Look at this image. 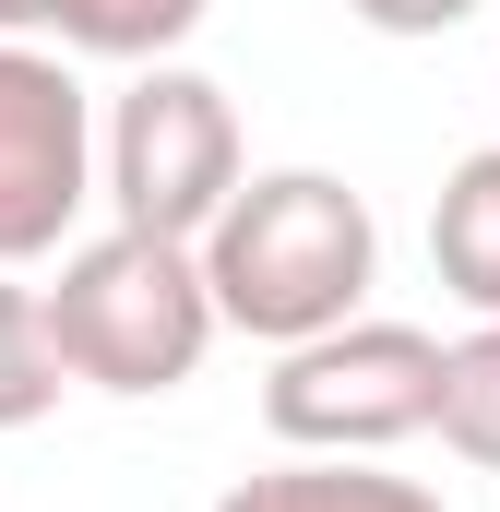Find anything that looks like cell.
Instances as JSON below:
<instances>
[{"label": "cell", "mask_w": 500, "mask_h": 512, "mask_svg": "<svg viewBox=\"0 0 500 512\" xmlns=\"http://www.w3.org/2000/svg\"><path fill=\"white\" fill-rule=\"evenodd\" d=\"M215 0H48V24H60V48H84V60H167L191 24H203Z\"/></svg>", "instance_id": "ba28073f"}, {"label": "cell", "mask_w": 500, "mask_h": 512, "mask_svg": "<svg viewBox=\"0 0 500 512\" xmlns=\"http://www.w3.org/2000/svg\"><path fill=\"white\" fill-rule=\"evenodd\" d=\"M370 274H381V227L334 167H262L203 227V286H215L227 334H250V346H310V334L358 322Z\"/></svg>", "instance_id": "6da1fadb"}, {"label": "cell", "mask_w": 500, "mask_h": 512, "mask_svg": "<svg viewBox=\"0 0 500 512\" xmlns=\"http://www.w3.org/2000/svg\"><path fill=\"white\" fill-rule=\"evenodd\" d=\"M60 346H48V298L36 286H12L0 274V429H36L48 405H60Z\"/></svg>", "instance_id": "9c48e42d"}, {"label": "cell", "mask_w": 500, "mask_h": 512, "mask_svg": "<svg viewBox=\"0 0 500 512\" xmlns=\"http://www.w3.org/2000/svg\"><path fill=\"white\" fill-rule=\"evenodd\" d=\"M441 441H453L465 465L500 477V322L453 334V370H441Z\"/></svg>", "instance_id": "30bf717a"}, {"label": "cell", "mask_w": 500, "mask_h": 512, "mask_svg": "<svg viewBox=\"0 0 500 512\" xmlns=\"http://www.w3.org/2000/svg\"><path fill=\"white\" fill-rule=\"evenodd\" d=\"M429 262H441V286L500 322V143H477L453 179H441V203H429Z\"/></svg>", "instance_id": "52a82bcc"}, {"label": "cell", "mask_w": 500, "mask_h": 512, "mask_svg": "<svg viewBox=\"0 0 500 512\" xmlns=\"http://www.w3.org/2000/svg\"><path fill=\"white\" fill-rule=\"evenodd\" d=\"M441 370L453 346L429 322H334L310 346H274V382H262V429L286 453H393L417 429H441Z\"/></svg>", "instance_id": "3957f363"}, {"label": "cell", "mask_w": 500, "mask_h": 512, "mask_svg": "<svg viewBox=\"0 0 500 512\" xmlns=\"http://www.w3.org/2000/svg\"><path fill=\"white\" fill-rule=\"evenodd\" d=\"M239 179L250 167H239L227 84L191 72V60H143L131 96L108 108V203H120V227H155V239L203 251V227L239 203Z\"/></svg>", "instance_id": "277c9868"}, {"label": "cell", "mask_w": 500, "mask_h": 512, "mask_svg": "<svg viewBox=\"0 0 500 512\" xmlns=\"http://www.w3.org/2000/svg\"><path fill=\"white\" fill-rule=\"evenodd\" d=\"M370 36H453V24H477L489 0H346Z\"/></svg>", "instance_id": "8fae6325"}, {"label": "cell", "mask_w": 500, "mask_h": 512, "mask_svg": "<svg viewBox=\"0 0 500 512\" xmlns=\"http://www.w3.org/2000/svg\"><path fill=\"white\" fill-rule=\"evenodd\" d=\"M215 512H441V489H417V477H381L370 453H286V465L239 477Z\"/></svg>", "instance_id": "8992f818"}, {"label": "cell", "mask_w": 500, "mask_h": 512, "mask_svg": "<svg viewBox=\"0 0 500 512\" xmlns=\"http://www.w3.org/2000/svg\"><path fill=\"white\" fill-rule=\"evenodd\" d=\"M24 24H48V0H0V36H24Z\"/></svg>", "instance_id": "7c38bea8"}, {"label": "cell", "mask_w": 500, "mask_h": 512, "mask_svg": "<svg viewBox=\"0 0 500 512\" xmlns=\"http://www.w3.org/2000/svg\"><path fill=\"white\" fill-rule=\"evenodd\" d=\"M48 298V346H60V370L96 393H179L203 370V346L227 334V310H215V286H203V251L191 239H155V227H108V239H84V251H60V286H36Z\"/></svg>", "instance_id": "7a4b0ae2"}, {"label": "cell", "mask_w": 500, "mask_h": 512, "mask_svg": "<svg viewBox=\"0 0 500 512\" xmlns=\"http://www.w3.org/2000/svg\"><path fill=\"white\" fill-rule=\"evenodd\" d=\"M96 191H108V131H96L84 72L0 36V274L48 262Z\"/></svg>", "instance_id": "5b68a950"}]
</instances>
